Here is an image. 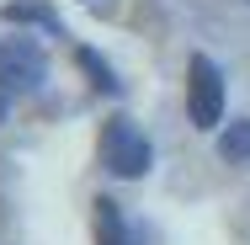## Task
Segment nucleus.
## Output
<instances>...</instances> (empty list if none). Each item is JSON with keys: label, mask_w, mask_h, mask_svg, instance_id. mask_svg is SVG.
Listing matches in <instances>:
<instances>
[{"label": "nucleus", "mask_w": 250, "mask_h": 245, "mask_svg": "<svg viewBox=\"0 0 250 245\" xmlns=\"http://www.w3.org/2000/svg\"><path fill=\"white\" fill-rule=\"evenodd\" d=\"M0 123H5V91H0Z\"/></svg>", "instance_id": "0eeeda50"}, {"label": "nucleus", "mask_w": 250, "mask_h": 245, "mask_svg": "<svg viewBox=\"0 0 250 245\" xmlns=\"http://www.w3.org/2000/svg\"><path fill=\"white\" fill-rule=\"evenodd\" d=\"M80 69L91 75V86H96V91H106V96H117V91H123V86L112 80V69H106V64H101L91 48H80Z\"/></svg>", "instance_id": "423d86ee"}, {"label": "nucleus", "mask_w": 250, "mask_h": 245, "mask_svg": "<svg viewBox=\"0 0 250 245\" xmlns=\"http://www.w3.org/2000/svg\"><path fill=\"white\" fill-rule=\"evenodd\" d=\"M0 16H5V22H32V27H48V32H59V16H53L48 5H38V0H16V5H5Z\"/></svg>", "instance_id": "39448f33"}, {"label": "nucleus", "mask_w": 250, "mask_h": 245, "mask_svg": "<svg viewBox=\"0 0 250 245\" xmlns=\"http://www.w3.org/2000/svg\"><path fill=\"white\" fill-rule=\"evenodd\" d=\"M101 165L112 176H123V181H139L154 165V149L133 128V117H106V128H101Z\"/></svg>", "instance_id": "f257e3e1"}, {"label": "nucleus", "mask_w": 250, "mask_h": 245, "mask_svg": "<svg viewBox=\"0 0 250 245\" xmlns=\"http://www.w3.org/2000/svg\"><path fill=\"white\" fill-rule=\"evenodd\" d=\"M43 80H48V64H43L38 43H27V38H11V43H0V91L32 96Z\"/></svg>", "instance_id": "7ed1b4c3"}, {"label": "nucleus", "mask_w": 250, "mask_h": 245, "mask_svg": "<svg viewBox=\"0 0 250 245\" xmlns=\"http://www.w3.org/2000/svg\"><path fill=\"white\" fill-rule=\"evenodd\" d=\"M187 112L202 134L218 128V117H224V75L208 53H192V64H187Z\"/></svg>", "instance_id": "f03ea898"}, {"label": "nucleus", "mask_w": 250, "mask_h": 245, "mask_svg": "<svg viewBox=\"0 0 250 245\" xmlns=\"http://www.w3.org/2000/svg\"><path fill=\"white\" fill-rule=\"evenodd\" d=\"M96 245H133L128 224H123V208L112 197H96Z\"/></svg>", "instance_id": "20e7f679"}]
</instances>
